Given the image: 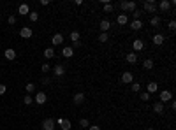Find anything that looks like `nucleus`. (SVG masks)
<instances>
[{
  "mask_svg": "<svg viewBox=\"0 0 176 130\" xmlns=\"http://www.w3.org/2000/svg\"><path fill=\"white\" fill-rule=\"evenodd\" d=\"M143 12L146 14H155L157 12V2L155 0H146L143 4Z\"/></svg>",
  "mask_w": 176,
  "mask_h": 130,
  "instance_id": "nucleus-1",
  "label": "nucleus"
},
{
  "mask_svg": "<svg viewBox=\"0 0 176 130\" xmlns=\"http://www.w3.org/2000/svg\"><path fill=\"white\" fill-rule=\"evenodd\" d=\"M171 100H173V93H171L169 90H162V92H159V102L166 104V102H171Z\"/></svg>",
  "mask_w": 176,
  "mask_h": 130,
  "instance_id": "nucleus-2",
  "label": "nucleus"
},
{
  "mask_svg": "<svg viewBox=\"0 0 176 130\" xmlns=\"http://www.w3.org/2000/svg\"><path fill=\"white\" fill-rule=\"evenodd\" d=\"M157 11H162V12H169L171 11V2L169 0H162L157 4Z\"/></svg>",
  "mask_w": 176,
  "mask_h": 130,
  "instance_id": "nucleus-3",
  "label": "nucleus"
},
{
  "mask_svg": "<svg viewBox=\"0 0 176 130\" xmlns=\"http://www.w3.org/2000/svg\"><path fill=\"white\" fill-rule=\"evenodd\" d=\"M99 28H100V32H102V33H108V32H109V28H111V21H109L108 18L100 19V23H99Z\"/></svg>",
  "mask_w": 176,
  "mask_h": 130,
  "instance_id": "nucleus-4",
  "label": "nucleus"
},
{
  "mask_svg": "<svg viewBox=\"0 0 176 130\" xmlns=\"http://www.w3.org/2000/svg\"><path fill=\"white\" fill-rule=\"evenodd\" d=\"M46 100H48V95H46L44 92H37V95L33 97V102H35V104H39V106L46 104Z\"/></svg>",
  "mask_w": 176,
  "mask_h": 130,
  "instance_id": "nucleus-5",
  "label": "nucleus"
},
{
  "mask_svg": "<svg viewBox=\"0 0 176 130\" xmlns=\"http://www.w3.org/2000/svg\"><path fill=\"white\" fill-rule=\"evenodd\" d=\"M55 129H56V123H55L53 118H46L42 121V130H55Z\"/></svg>",
  "mask_w": 176,
  "mask_h": 130,
  "instance_id": "nucleus-6",
  "label": "nucleus"
},
{
  "mask_svg": "<svg viewBox=\"0 0 176 130\" xmlns=\"http://www.w3.org/2000/svg\"><path fill=\"white\" fill-rule=\"evenodd\" d=\"M65 74V67L62 65V63H56L55 67H53V76H56V77H62Z\"/></svg>",
  "mask_w": 176,
  "mask_h": 130,
  "instance_id": "nucleus-7",
  "label": "nucleus"
},
{
  "mask_svg": "<svg viewBox=\"0 0 176 130\" xmlns=\"http://www.w3.org/2000/svg\"><path fill=\"white\" fill-rule=\"evenodd\" d=\"M122 83H123V85H132V83H134V76H132V72H129V70L123 72V74H122Z\"/></svg>",
  "mask_w": 176,
  "mask_h": 130,
  "instance_id": "nucleus-8",
  "label": "nucleus"
},
{
  "mask_svg": "<svg viewBox=\"0 0 176 130\" xmlns=\"http://www.w3.org/2000/svg\"><path fill=\"white\" fill-rule=\"evenodd\" d=\"M19 35H21L23 39H30V37L33 35V30H32L30 26H23V28L19 30Z\"/></svg>",
  "mask_w": 176,
  "mask_h": 130,
  "instance_id": "nucleus-9",
  "label": "nucleus"
},
{
  "mask_svg": "<svg viewBox=\"0 0 176 130\" xmlns=\"http://www.w3.org/2000/svg\"><path fill=\"white\" fill-rule=\"evenodd\" d=\"M132 49H134V53H139V51H143V49H145V42H143L141 39H136V40L132 42Z\"/></svg>",
  "mask_w": 176,
  "mask_h": 130,
  "instance_id": "nucleus-10",
  "label": "nucleus"
},
{
  "mask_svg": "<svg viewBox=\"0 0 176 130\" xmlns=\"http://www.w3.org/2000/svg\"><path fill=\"white\" fill-rule=\"evenodd\" d=\"M152 42H153L155 46H162V44L166 42V37H164L162 33H155V35H153V39H152Z\"/></svg>",
  "mask_w": 176,
  "mask_h": 130,
  "instance_id": "nucleus-11",
  "label": "nucleus"
},
{
  "mask_svg": "<svg viewBox=\"0 0 176 130\" xmlns=\"http://www.w3.org/2000/svg\"><path fill=\"white\" fill-rule=\"evenodd\" d=\"M72 102H74L76 106H81V104L85 102V93H81V92L74 93V97H72Z\"/></svg>",
  "mask_w": 176,
  "mask_h": 130,
  "instance_id": "nucleus-12",
  "label": "nucleus"
},
{
  "mask_svg": "<svg viewBox=\"0 0 176 130\" xmlns=\"http://www.w3.org/2000/svg\"><path fill=\"white\" fill-rule=\"evenodd\" d=\"M62 56H65V58H72V56H74V49H72L71 46H63V48H62Z\"/></svg>",
  "mask_w": 176,
  "mask_h": 130,
  "instance_id": "nucleus-13",
  "label": "nucleus"
},
{
  "mask_svg": "<svg viewBox=\"0 0 176 130\" xmlns=\"http://www.w3.org/2000/svg\"><path fill=\"white\" fill-rule=\"evenodd\" d=\"M157 92H159V85H157L155 81H150V83H148V86H146V93H150V95H152V93H157Z\"/></svg>",
  "mask_w": 176,
  "mask_h": 130,
  "instance_id": "nucleus-14",
  "label": "nucleus"
},
{
  "mask_svg": "<svg viewBox=\"0 0 176 130\" xmlns=\"http://www.w3.org/2000/svg\"><path fill=\"white\" fill-rule=\"evenodd\" d=\"M18 14H21V16H28V14H30V7H28V4H21V5L18 7Z\"/></svg>",
  "mask_w": 176,
  "mask_h": 130,
  "instance_id": "nucleus-15",
  "label": "nucleus"
},
{
  "mask_svg": "<svg viewBox=\"0 0 176 130\" xmlns=\"http://www.w3.org/2000/svg\"><path fill=\"white\" fill-rule=\"evenodd\" d=\"M116 23H118V25H122V26H123V25H127V23H129V16H127L125 12L118 14V16H116Z\"/></svg>",
  "mask_w": 176,
  "mask_h": 130,
  "instance_id": "nucleus-16",
  "label": "nucleus"
},
{
  "mask_svg": "<svg viewBox=\"0 0 176 130\" xmlns=\"http://www.w3.org/2000/svg\"><path fill=\"white\" fill-rule=\"evenodd\" d=\"M129 26H130V30H141L143 28V21L141 19H132L129 23Z\"/></svg>",
  "mask_w": 176,
  "mask_h": 130,
  "instance_id": "nucleus-17",
  "label": "nucleus"
},
{
  "mask_svg": "<svg viewBox=\"0 0 176 130\" xmlns=\"http://www.w3.org/2000/svg\"><path fill=\"white\" fill-rule=\"evenodd\" d=\"M51 42H53V46H62L63 44V35L62 33H55L53 39H51Z\"/></svg>",
  "mask_w": 176,
  "mask_h": 130,
  "instance_id": "nucleus-18",
  "label": "nucleus"
},
{
  "mask_svg": "<svg viewBox=\"0 0 176 130\" xmlns=\"http://www.w3.org/2000/svg\"><path fill=\"white\" fill-rule=\"evenodd\" d=\"M4 56H5L7 60H11V62H12V60H16V51H14L12 48H7V49L4 51Z\"/></svg>",
  "mask_w": 176,
  "mask_h": 130,
  "instance_id": "nucleus-19",
  "label": "nucleus"
},
{
  "mask_svg": "<svg viewBox=\"0 0 176 130\" xmlns=\"http://www.w3.org/2000/svg\"><path fill=\"white\" fill-rule=\"evenodd\" d=\"M164 111H166V107H164L162 102H155V104H153V113H157V114H164Z\"/></svg>",
  "mask_w": 176,
  "mask_h": 130,
  "instance_id": "nucleus-20",
  "label": "nucleus"
},
{
  "mask_svg": "<svg viewBox=\"0 0 176 130\" xmlns=\"http://www.w3.org/2000/svg\"><path fill=\"white\" fill-rule=\"evenodd\" d=\"M160 23H162V19H160V16H159V14H155V16H152V18H150V25H152L153 28H157Z\"/></svg>",
  "mask_w": 176,
  "mask_h": 130,
  "instance_id": "nucleus-21",
  "label": "nucleus"
},
{
  "mask_svg": "<svg viewBox=\"0 0 176 130\" xmlns=\"http://www.w3.org/2000/svg\"><path fill=\"white\" fill-rule=\"evenodd\" d=\"M125 60H127L129 63H136V62H138V53H134V51L127 53V55H125Z\"/></svg>",
  "mask_w": 176,
  "mask_h": 130,
  "instance_id": "nucleus-22",
  "label": "nucleus"
},
{
  "mask_svg": "<svg viewBox=\"0 0 176 130\" xmlns=\"http://www.w3.org/2000/svg\"><path fill=\"white\" fill-rule=\"evenodd\" d=\"M44 58H46V60L55 58V49H53V48H46V49H44Z\"/></svg>",
  "mask_w": 176,
  "mask_h": 130,
  "instance_id": "nucleus-23",
  "label": "nucleus"
},
{
  "mask_svg": "<svg viewBox=\"0 0 176 130\" xmlns=\"http://www.w3.org/2000/svg\"><path fill=\"white\" fill-rule=\"evenodd\" d=\"M69 39H71L72 42H79V40H81V33L74 30V32H71V35H69Z\"/></svg>",
  "mask_w": 176,
  "mask_h": 130,
  "instance_id": "nucleus-24",
  "label": "nucleus"
},
{
  "mask_svg": "<svg viewBox=\"0 0 176 130\" xmlns=\"http://www.w3.org/2000/svg\"><path fill=\"white\" fill-rule=\"evenodd\" d=\"M153 58H146L145 62H143V67H145V70H150V69H153Z\"/></svg>",
  "mask_w": 176,
  "mask_h": 130,
  "instance_id": "nucleus-25",
  "label": "nucleus"
},
{
  "mask_svg": "<svg viewBox=\"0 0 176 130\" xmlns=\"http://www.w3.org/2000/svg\"><path fill=\"white\" fill-rule=\"evenodd\" d=\"M60 129H62V130H71V129H72V123H71L69 120H65V118H63V120H62V123H60Z\"/></svg>",
  "mask_w": 176,
  "mask_h": 130,
  "instance_id": "nucleus-26",
  "label": "nucleus"
},
{
  "mask_svg": "<svg viewBox=\"0 0 176 130\" xmlns=\"http://www.w3.org/2000/svg\"><path fill=\"white\" fill-rule=\"evenodd\" d=\"M113 9H115V5L111 4V2H106V4H102V11L108 14V12H113Z\"/></svg>",
  "mask_w": 176,
  "mask_h": 130,
  "instance_id": "nucleus-27",
  "label": "nucleus"
},
{
  "mask_svg": "<svg viewBox=\"0 0 176 130\" xmlns=\"http://www.w3.org/2000/svg\"><path fill=\"white\" fill-rule=\"evenodd\" d=\"M28 19H30L32 23L39 21V12H35V11H30V14H28Z\"/></svg>",
  "mask_w": 176,
  "mask_h": 130,
  "instance_id": "nucleus-28",
  "label": "nucleus"
},
{
  "mask_svg": "<svg viewBox=\"0 0 176 130\" xmlns=\"http://www.w3.org/2000/svg\"><path fill=\"white\" fill-rule=\"evenodd\" d=\"M97 40H99V42H102V44H104V42H108V40H109V33H102V32H100V35L97 37Z\"/></svg>",
  "mask_w": 176,
  "mask_h": 130,
  "instance_id": "nucleus-29",
  "label": "nucleus"
},
{
  "mask_svg": "<svg viewBox=\"0 0 176 130\" xmlns=\"http://www.w3.org/2000/svg\"><path fill=\"white\" fill-rule=\"evenodd\" d=\"M25 90H26V93L30 95V93L35 92V85H33V83H26V85H25Z\"/></svg>",
  "mask_w": 176,
  "mask_h": 130,
  "instance_id": "nucleus-30",
  "label": "nucleus"
},
{
  "mask_svg": "<svg viewBox=\"0 0 176 130\" xmlns=\"http://www.w3.org/2000/svg\"><path fill=\"white\" fill-rule=\"evenodd\" d=\"M130 90H132L134 93H139V92H141V85H139L138 81H134V83L130 85Z\"/></svg>",
  "mask_w": 176,
  "mask_h": 130,
  "instance_id": "nucleus-31",
  "label": "nucleus"
},
{
  "mask_svg": "<svg viewBox=\"0 0 176 130\" xmlns=\"http://www.w3.org/2000/svg\"><path fill=\"white\" fill-rule=\"evenodd\" d=\"M136 9H138L136 2H127V11H129V12H134Z\"/></svg>",
  "mask_w": 176,
  "mask_h": 130,
  "instance_id": "nucleus-32",
  "label": "nucleus"
},
{
  "mask_svg": "<svg viewBox=\"0 0 176 130\" xmlns=\"http://www.w3.org/2000/svg\"><path fill=\"white\" fill-rule=\"evenodd\" d=\"M23 102H25V106H30V104H33V97L32 95H25V99H23Z\"/></svg>",
  "mask_w": 176,
  "mask_h": 130,
  "instance_id": "nucleus-33",
  "label": "nucleus"
},
{
  "mask_svg": "<svg viewBox=\"0 0 176 130\" xmlns=\"http://www.w3.org/2000/svg\"><path fill=\"white\" fill-rule=\"evenodd\" d=\"M79 127H81V129H88V127H90V121H88L86 118H81V120H79Z\"/></svg>",
  "mask_w": 176,
  "mask_h": 130,
  "instance_id": "nucleus-34",
  "label": "nucleus"
},
{
  "mask_svg": "<svg viewBox=\"0 0 176 130\" xmlns=\"http://www.w3.org/2000/svg\"><path fill=\"white\" fill-rule=\"evenodd\" d=\"M132 16H134V19H141V16H143V11H139V9H136V11L132 12Z\"/></svg>",
  "mask_w": 176,
  "mask_h": 130,
  "instance_id": "nucleus-35",
  "label": "nucleus"
},
{
  "mask_svg": "<svg viewBox=\"0 0 176 130\" xmlns=\"http://www.w3.org/2000/svg\"><path fill=\"white\" fill-rule=\"evenodd\" d=\"M16 21H18V19H16V16H12V14H9V18H7V23H9V25L12 26V25H16Z\"/></svg>",
  "mask_w": 176,
  "mask_h": 130,
  "instance_id": "nucleus-36",
  "label": "nucleus"
},
{
  "mask_svg": "<svg viewBox=\"0 0 176 130\" xmlns=\"http://www.w3.org/2000/svg\"><path fill=\"white\" fill-rule=\"evenodd\" d=\"M167 28H169L171 32H175V30H176V21H175V19H171V21L167 23Z\"/></svg>",
  "mask_w": 176,
  "mask_h": 130,
  "instance_id": "nucleus-37",
  "label": "nucleus"
},
{
  "mask_svg": "<svg viewBox=\"0 0 176 130\" xmlns=\"http://www.w3.org/2000/svg\"><path fill=\"white\" fill-rule=\"evenodd\" d=\"M41 70H42V72H49V70H51V65H49V63H42V65H41Z\"/></svg>",
  "mask_w": 176,
  "mask_h": 130,
  "instance_id": "nucleus-38",
  "label": "nucleus"
},
{
  "mask_svg": "<svg viewBox=\"0 0 176 130\" xmlns=\"http://www.w3.org/2000/svg\"><path fill=\"white\" fill-rule=\"evenodd\" d=\"M141 100H143V102H148V100H150V93H146V92L141 93Z\"/></svg>",
  "mask_w": 176,
  "mask_h": 130,
  "instance_id": "nucleus-39",
  "label": "nucleus"
},
{
  "mask_svg": "<svg viewBox=\"0 0 176 130\" xmlns=\"http://www.w3.org/2000/svg\"><path fill=\"white\" fill-rule=\"evenodd\" d=\"M5 92H7V86H5V85H0V95H4Z\"/></svg>",
  "mask_w": 176,
  "mask_h": 130,
  "instance_id": "nucleus-40",
  "label": "nucleus"
},
{
  "mask_svg": "<svg viewBox=\"0 0 176 130\" xmlns=\"http://www.w3.org/2000/svg\"><path fill=\"white\" fill-rule=\"evenodd\" d=\"M88 130H100V127H99V125H90Z\"/></svg>",
  "mask_w": 176,
  "mask_h": 130,
  "instance_id": "nucleus-41",
  "label": "nucleus"
},
{
  "mask_svg": "<svg viewBox=\"0 0 176 130\" xmlns=\"http://www.w3.org/2000/svg\"><path fill=\"white\" fill-rule=\"evenodd\" d=\"M71 48H72V49H74V48H81V40H79V42H74Z\"/></svg>",
  "mask_w": 176,
  "mask_h": 130,
  "instance_id": "nucleus-42",
  "label": "nucleus"
},
{
  "mask_svg": "<svg viewBox=\"0 0 176 130\" xmlns=\"http://www.w3.org/2000/svg\"><path fill=\"white\" fill-rule=\"evenodd\" d=\"M42 83H44V85H49V83H51V79H49V77H44V79H42Z\"/></svg>",
  "mask_w": 176,
  "mask_h": 130,
  "instance_id": "nucleus-43",
  "label": "nucleus"
},
{
  "mask_svg": "<svg viewBox=\"0 0 176 130\" xmlns=\"http://www.w3.org/2000/svg\"><path fill=\"white\" fill-rule=\"evenodd\" d=\"M74 5H83V0H74Z\"/></svg>",
  "mask_w": 176,
  "mask_h": 130,
  "instance_id": "nucleus-44",
  "label": "nucleus"
},
{
  "mask_svg": "<svg viewBox=\"0 0 176 130\" xmlns=\"http://www.w3.org/2000/svg\"><path fill=\"white\" fill-rule=\"evenodd\" d=\"M171 109H173V111L176 109V102H175V100H171Z\"/></svg>",
  "mask_w": 176,
  "mask_h": 130,
  "instance_id": "nucleus-45",
  "label": "nucleus"
},
{
  "mask_svg": "<svg viewBox=\"0 0 176 130\" xmlns=\"http://www.w3.org/2000/svg\"><path fill=\"white\" fill-rule=\"evenodd\" d=\"M146 130H155V129H152V127H150V129H146Z\"/></svg>",
  "mask_w": 176,
  "mask_h": 130,
  "instance_id": "nucleus-46",
  "label": "nucleus"
},
{
  "mask_svg": "<svg viewBox=\"0 0 176 130\" xmlns=\"http://www.w3.org/2000/svg\"><path fill=\"white\" fill-rule=\"evenodd\" d=\"M0 19H2V14H0Z\"/></svg>",
  "mask_w": 176,
  "mask_h": 130,
  "instance_id": "nucleus-47",
  "label": "nucleus"
}]
</instances>
